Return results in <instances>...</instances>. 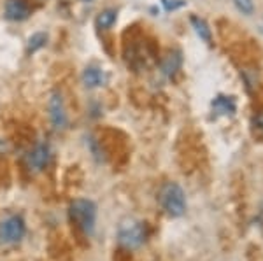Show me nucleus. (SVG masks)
<instances>
[{
  "label": "nucleus",
  "instance_id": "20e7f679",
  "mask_svg": "<svg viewBox=\"0 0 263 261\" xmlns=\"http://www.w3.org/2000/svg\"><path fill=\"white\" fill-rule=\"evenodd\" d=\"M27 233V226L21 216H9L0 223V237L9 244L20 242Z\"/></svg>",
  "mask_w": 263,
  "mask_h": 261
},
{
  "label": "nucleus",
  "instance_id": "f8f14e48",
  "mask_svg": "<svg viewBox=\"0 0 263 261\" xmlns=\"http://www.w3.org/2000/svg\"><path fill=\"white\" fill-rule=\"evenodd\" d=\"M192 27L195 28V32H197V35L200 37L202 41L205 42H211V39H213V35H211V28L209 25L205 23L202 18H198V16H192Z\"/></svg>",
  "mask_w": 263,
  "mask_h": 261
},
{
  "label": "nucleus",
  "instance_id": "423d86ee",
  "mask_svg": "<svg viewBox=\"0 0 263 261\" xmlns=\"http://www.w3.org/2000/svg\"><path fill=\"white\" fill-rule=\"evenodd\" d=\"M51 158V149L48 144H37L28 154V167L33 172H41L48 167Z\"/></svg>",
  "mask_w": 263,
  "mask_h": 261
},
{
  "label": "nucleus",
  "instance_id": "4468645a",
  "mask_svg": "<svg viewBox=\"0 0 263 261\" xmlns=\"http://www.w3.org/2000/svg\"><path fill=\"white\" fill-rule=\"evenodd\" d=\"M237 6V9L240 12H244V14H251L253 9H254V4L253 0H233Z\"/></svg>",
  "mask_w": 263,
  "mask_h": 261
},
{
  "label": "nucleus",
  "instance_id": "0eeeda50",
  "mask_svg": "<svg viewBox=\"0 0 263 261\" xmlns=\"http://www.w3.org/2000/svg\"><path fill=\"white\" fill-rule=\"evenodd\" d=\"M4 11H6V18L11 21H23L30 14L27 0H6Z\"/></svg>",
  "mask_w": 263,
  "mask_h": 261
},
{
  "label": "nucleus",
  "instance_id": "9d476101",
  "mask_svg": "<svg viewBox=\"0 0 263 261\" xmlns=\"http://www.w3.org/2000/svg\"><path fill=\"white\" fill-rule=\"evenodd\" d=\"M181 67V53L179 51H172L163 58L162 62V72L168 77H172L174 74L179 70Z\"/></svg>",
  "mask_w": 263,
  "mask_h": 261
},
{
  "label": "nucleus",
  "instance_id": "f257e3e1",
  "mask_svg": "<svg viewBox=\"0 0 263 261\" xmlns=\"http://www.w3.org/2000/svg\"><path fill=\"white\" fill-rule=\"evenodd\" d=\"M70 219L83 233L91 235L97 223V205L88 198H78L70 204Z\"/></svg>",
  "mask_w": 263,
  "mask_h": 261
},
{
  "label": "nucleus",
  "instance_id": "39448f33",
  "mask_svg": "<svg viewBox=\"0 0 263 261\" xmlns=\"http://www.w3.org/2000/svg\"><path fill=\"white\" fill-rule=\"evenodd\" d=\"M48 111H49V119L57 130L65 128L67 125V112H65V104H63V96L60 91H53L48 102Z\"/></svg>",
  "mask_w": 263,
  "mask_h": 261
},
{
  "label": "nucleus",
  "instance_id": "ddd939ff",
  "mask_svg": "<svg viewBox=\"0 0 263 261\" xmlns=\"http://www.w3.org/2000/svg\"><path fill=\"white\" fill-rule=\"evenodd\" d=\"M48 42V35L44 32H35L33 35L28 37V42H27V51L28 53H37L39 49H42Z\"/></svg>",
  "mask_w": 263,
  "mask_h": 261
},
{
  "label": "nucleus",
  "instance_id": "f03ea898",
  "mask_svg": "<svg viewBox=\"0 0 263 261\" xmlns=\"http://www.w3.org/2000/svg\"><path fill=\"white\" fill-rule=\"evenodd\" d=\"M160 205L171 217H181L186 212V196L177 183L163 184L158 195Z\"/></svg>",
  "mask_w": 263,
  "mask_h": 261
},
{
  "label": "nucleus",
  "instance_id": "1a4fd4ad",
  "mask_svg": "<svg viewBox=\"0 0 263 261\" xmlns=\"http://www.w3.org/2000/svg\"><path fill=\"white\" fill-rule=\"evenodd\" d=\"M213 111L216 114H233L235 112V100H233V96H216L213 100Z\"/></svg>",
  "mask_w": 263,
  "mask_h": 261
},
{
  "label": "nucleus",
  "instance_id": "6e6552de",
  "mask_svg": "<svg viewBox=\"0 0 263 261\" xmlns=\"http://www.w3.org/2000/svg\"><path fill=\"white\" fill-rule=\"evenodd\" d=\"M81 79H83V84L86 88H100L102 84L105 83V74H104V70L100 69V67H95V65H90V67H86V69L83 70V75H81Z\"/></svg>",
  "mask_w": 263,
  "mask_h": 261
},
{
  "label": "nucleus",
  "instance_id": "9b49d317",
  "mask_svg": "<svg viewBox=\"0 0 263 261\" xmlns=\"http://www.w3.org/2000/svg\"><path fill=\"white\" fill-rule=\"evenodd\" d=\"M116 19H118V12L116 11H114V9H105V11L99 12V16H97V19H95V25H97V28H99V30H109V28L116 23Z\"/></svg>",
  "mask_w": 263,
  "mask_h": 261
},
{
  "label": "nucleus",
  "instance_id": "2eb2a0df",
  "mask_svg": "<svg viewBox=\"0 0 263 261\" xmlns=\"http://www.w3.org/2000/svg\"><path fill=\"white\" fill-rule=\"evenodd\" d=\"M254 125L258 126V130H263V114H260L256 119H254Z\"/></svg>",
  "mask_w": 263,
  "mask_h": 261
},
{
  "label": "nucleus",
  "instance_id": "7ed1b4c3",
  "mask_svg": "<svg viewBox=\"0 0 263 261\" xmlns=\"http://www.w3.org/2000/svg\"><path fill=\"white\" fill-rule=\"evenodd\" d=\"M118 242L126 249H137L146 242V228L141 221L125 219L118 226Z\"/></svg>",
  "mask_w": 263,
  "mask_h": 261
}]
</instances>
